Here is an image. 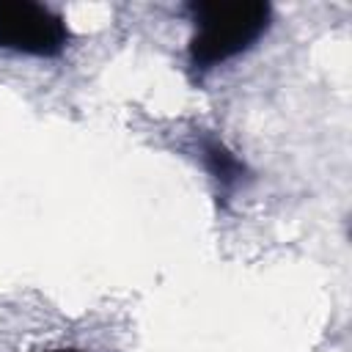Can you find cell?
I'll use <instances>...</instances> for the list:
<instances>
[{
  "mask_svg": "<svg viewBox=\"0 0 352 352\" xmlns=\"http://www.w3.org/2000/svg\"><path fill=\"white\" fill-rule=\"evenodd\" d=\"M201 162L209 170V176L217 182V190L228 195L245 176V165L236 154L228 151V146L217 138H204L201 140Z\"/></svg>",
  "mask_w": 352,
  "mask_h": 352,
  "instance_id": "3",
  "label": "cell"
},
{
  "mask_svg": "<svg viewBox=\"0 0 352 352\" xmlns=\"http://www.w3.org/2000/svg\"><path fill=\"white\" fill-rule=\"evenodd\" d=\"M187 14L195 25L187 60L198 77L250 50L272 19V8L261 0H201L190 3Z\"/></svg>",
  "mask_w": 352,
  "mask_h": 352,
  "instance_id": "1",
  "label": "cell"
},
{
  "mask_svg": "<svg viewBox=\"0 0 352 352\" xmlns=\"http://www.w3.org/2000/svg\"><path fill=\"white\" fill-rule=\"evenodd\" d=\"M50 352H82V349H50Z\"/></svg>",
  "mask_w": 352,
  "mask_h": 352,
  "instance_id": "4",
  "label": "cell"
},
{
  "mask_svg": "<svg viewBox=\"0 0 352 352\" xmlns=\"http://www.w3.org/2000/svg\"><path fill=\"white\" fill-rule=\"evenodd\" d=\"M69 44V28L60 14L33 0H0V50L55 58Z\"/></svg>",
  "mask_w": 352,
  "mask_h": 352,
  "instance_id": "2",
  "label": "cell"
}]
</instances>
